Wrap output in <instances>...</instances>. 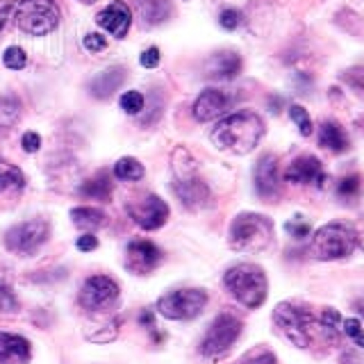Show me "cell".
<instances>
[{"mask_svg": "<svg viewBox=\"0 0 364 364\" xmlns=\"http://www.w3.org/2000/svg\"><path fill=\"white\" fill-rule=\"evenodd\" d=\"M117 333H119V321H112L107 330H100L98 335H89V341H96V344H100V341H112V339H117Z\"/></svg>", "mask_w": 364, "mask_h": 364, "instance_id": "obj_38", "label": "cell"}, {"mask_svg": "<svg viewBox=\"0 0 364 364\" xmlns=\"http://www.w3.org/2000/svg\"><path fill=\"white\" fill-rule=\"evenodd\" d=\"M50 235V225L43 219H32V221H23L18 225H11L5 232V248L11 250L16 255H34L37 250L48 242Z\"/></svg>", "mask_w": 364, "mask_h": 364, "instance_id": "obj_9", "label": "cell"}, {"mask_svg": "<svg viewBox=\"0 0 364 364\" xmlns=\"http://www.w3.org/2000/svg\"><path fill=\"white\" fill-rule=\"evenodd\" d=\"M85 48L91 50V53H100V50L107 48V41H105V37H102V34L91 32V34H87V37H85Z\"/></svg>", "mask_w": 364, "mask_h": 364, "instance_id": "obj_36", "label": "cell"}, {"mask_svg": "<svg viewBox=\"0 0 364 364\" xmlns=\"http://www.w3.org/2000/svg\"><path fill=\"white\" fill-rule=\"evenodd\" d=\"M26 187V176L23 171L14 164H7V162H0V196L9 191H21Z\"/></svg>", "mask_w": 364, "mask_h": 364, "instance_id": "obj_25", "label": "cell"}, {"mask_svg": "<svg viewBox=\"0 0 364 364\" xmlns=\"http://www.w3.org/2000/svg\"><path fill=\"white\" fill-rule=\"evenodd\" d=\"M119 105L125 114H130V117H134V114H141L146 100H144V94H139V91H125V94L121 96Z\"/></svg>", "mask_w": 364, "mask_h": 364, "instance_id": "obj_29", "label": "cell"}, {"mask_svg": "<svg viewBox=\"0 0 364 364\" xmlns=\"http://www.w3.org/2000/svg\"><path fill=\"white\" fill-rule=\"evenodd\" d=\"M21 146H23V151L37 153L41 148V136L37 132H26V134H23V139H21Z\"/></svg>", "mask_w": 364, "mask_h": 364, "instance_id": "obj_39", "label": "cell"}, {"mask_svg": "<svg viewBox=\"0 0 364 364\" xmlns=\"http://www.w3.org/2000/svg\"><path fill=\"white\" fill-rule=\"evenodd\" d=\"M159 57H162V53H159L157 46H151V48H146L139 57V62L144 68H155L159 64Z\"/></svg>", "mask_w": 364, "mask_h": 364, "instance_id": "obj_37", "label": "cell"}, {"mask_svg": "<svg viewBox=\"0 0 364 364\" xmlns=\"http://www.w3.org/2000/svg\"><path fill=\"white\" fill-rule=\"evenodd\" d=\"M128 214L144 230H157L168 221V205L155 193H148L146 198L128 205Z\"/></svg>", "mask_w": 364, "mask_h": 364, "instance_id": "obj_11", "label": "cell"}, {"mask_svg": "<svg viewBox=\"0 0 364 364\" xmlns=\"http://www.w3.org/2000/svg\"><path fill=\"white\" fill-rule=\"evenodd\" d=\"M0 3H7V0H0Z\"/></svg>", "mask_w": 364, "mask_h": 364, "instance_id": "obj_46", "label": "cell"}, {"mask_svg": "<svg viewBox=\"0 0 364 364\" xmlns=\"http://www.w3.org/2000/svg\"><path fill=\"white\" fill-rule=\"evenodd\" d=\"M242 71V57L232 50L214 53L205 64V77L210 80H232Z\"/></svg>", "mask_w": 364, "mask_h": 364, "instance_id": "obj_18", "label": "cell"}, {"mask_svg": "<svg viewBox=\"0 0 364 364\" xmlns=\"http://www.w3.org/2000/svg\"><path fill=\"white\" fill-rule=\"evenodd\" d=\"M14 7H16V5H5L3 9H0V32H3L5 23L11 18V14H14Z\"/></svg>", "mask_w": 364, "mask_h": 364, "instance_id": "obj_42", "label": "cell"}, {"mask_svg": "<svg viewBox=\"0 0 364 364\" xmlns=\"http://www.w3.org/2000/svg\"><path fill=\"white\" fill-rule=\"evenodd\" d=\"M232 107V98L221 89H205L193 102V119L200 123H208L214 119H221L223 114Z\"/></svg>", "mask_w": 364, "mask_h": 364, "instance_id": "obj_14", "label": "cell"}, {"mask_svg": "<svg viewBox=\"0 0 364 364\" xmlns=\"http://www.w3.org/2000/svg\"><path fill=\"white\" fill-rule=\"evenodd\" d=\"M77 3H82V5H94V3H98V0H77Z\"/></svg>", "mask_w": 364, "mask_h": 364, "instance_id": "obj_45", "label": "cell"}, {"mask_svg": "<svg viewBox=\"0 0 364 364\" xmlns=\"http://www.w3.org/2000/svg\"><path fill=\"white\" fill-rule=\"evenodd\" d=\"M242 330H244L242 318H237L230 312H221L212 321V326L208 328V333H205L200 341V355L210 360L223 358L225 353L235 346V341L242 335Z\"/></svg>", "mask_w": 364, "mask_h": 364, "instance_id": "obj_7", "label": "cell"}, {"mask_svg": "<svg viewBox=\"0 0 364 364\" xmlns=\"http://www.w3.org/2000/svg\"><path fill=\"white\" fill-rule=\"evenodd\" d=\"M16 26L32 37H46L60 26V7L55 0H21L14 7Z\"/></svg>", "mask_w": 364, "mask_h": 364, "instance_id": "obj_6", "label": "cell"}, {"mask_svg": "<svg viewBox=\"0 0 364 364\" xmlns=\"http://www.w3.org/2000/svg\"><path fill=\"white\" fill-rule=\"evenodd\" d=\"M123 82H125V68L112 66V68H105V71L98 73L94 80H91V82H89V91H91V96H94V98L105 100V98L117 94L119 87Z\"/></svg>", "mask_w": 364, "mask_h": 364, "instance_id": "obj_20", "label": "cell"}, {"mask_svg": "<svg viewBox=\"0 0 364 364\" xmlns=\"http://www.w3.org/2000/svg\"><path fill=\"white\" fill-rule=\"evenodd\" d=\"M16 310H18V301L14 289L5 280H0V312H16Z\"/></svg>", "mask_w": 364, "mask_h": 364, "instance_id": "obj_33", "label": "cell"}, {"mask_svg": "<svg viewBox=\"0 0 364 364\" xmlns=\"http://www.w3.org/2000/svg\"><path fill=\"white\" fill-rule=\"evenodd\" d=\"M360 191H362V178L358 173L346 176L344 180L339 182V187H337V193H339L341 198H355Z\"/></svg>", "mask_w": 364, "mask_h": 364, "instance_id": "obj_32", "label": "cell"}, {"mask_svg": "<svg viewBox=\"0 0 364 364\" xmlns=\"http://www.w3.org/2000/svg\"><path fill=\"white\" fill-rule=\"evenodd\" d=\"M289 117L291 121L299 125V130L303 136H310L312 134V121H310V114H307V109L303 105H291L289 107Z\"/></svg>", "mask_w": 364, "mask_h": 364, "instance_id": "obj_31", "label": "cell"}, {"mask_svg": "<svg viewBox=\"0 0 364 364\" xmlns=\"http://www.w3.org/2000/svg\"><path fill=\"white\" fill-rule=\"evenodd\" d=\"M219 23L223 30H237L239 23H242V11L237 9H223L221 16H219Z\"/></svg>", "mask_w": 364, "mask_h": 364, "instance_id": "obj_35", "label": "cell"}, {"mask_svg": "<svg viewBox=\"0 0 364 364\" xmlns=\"http://www.w3.org/2000/svg\"><path fill=\"white\" fill-rule=\"evenodd\" d=\"M284 230H287L291 237L296 239H305L307 235H310V223L303 221L301 216H296V219L287 221V225H284Z\"/></svg>", "mask_w": 364, "mask_h": 364, "instance_id": "obj_34", "label": "cell"}, {"mask_svg": "<svg viewBox=\"0 0 364 364\" xmlns=\"http://www.w3.org/2000/svg\"><path fill=\"white\" fill-rule=\"evenodd\" d=\"M3 64L11 68V71H21V68H26L28 64V55L23 48H18V46H11V48L3 53Z\"/></svg>", "mask_w": 364, "mask_h": 364, "instance_id": "obj_30", "label": "cell"}, {"mask_svg": "<svg viewBox=\"0 0 364 364\" xmlns=\"http://www.w3.org/2000/svg\"><path fill=\"white\" fill-rule=\"evenodd\" d=\"M21 121V102L11 96L0 98V128L9 130Z\"/></svg>", "mask_w": 364, "mask_h": 364, "instance_id": "obj_28", "label": "cell"}, {"mask_svg": "<svg viewBox=\"0 0 364 364\" xmlns=\"http://www.w3.org/2000/svg\"><path fill=\"white\" fill-rule=\"evenodd\" d=\"M144 164L134 157H121L117 164H114V176L121 182H139L144 178Z\"/></svg>", "mask_w": 364, "mask_h": 364, "instance_id": "obj_27", "label": "cell"}, {"mask_svg": "<svg viewBox=\"0 0 364 364\" xmlns=\"http://www.w3.org/2000/svg\"><path fill=\"white\" fill-rule=\"evenodd\" d=\"M223 284L239 303L248 307V310H255V307L264 305L267 294H269V280H267L264 269L257 264H250V262H242V264H235L232 269H228L223 276Z\"/></svg>", "mask_w": 364, "mask_h": 364, "instance_id": "obj_2", "label": "cell"}, {"mask_svg": "<svg viewBox=\"0 0 364 364\" xmlns=\"http://www.w3.org/2000/svg\"><path fill=\"white\" fill-rule=\"evenodd\" d=\"M173 193L187 210H203V208H208L212 200L210 187L205 185L203 180H198L196 176L178 178L173 182Z\"/></svg>", "mask_w": 364, "mask_h": 364, "instance_id": "obj_15", "label": "cell"}, {"mask_svg": "<svg viewBox=\"0 0 364 364\" xmlns=\"http://www.w3.org/2000/svg\"><path fill=\"white\" fill-rule=\"evenodd\" d=\"M341 314L335 310V307H328V310H323L321 318H318V326H321V337L328 341V344H335V341L339 339L341 335Z\"/></svg>", "mask_w": 364, "mask_h": 364, "instance_id": "obj_26", "label": "cell"}, {"mask_svg": "<svg viewBox=\"0 0 364 364\" xmlns=\"http://www.w3.org/2000/svg\"><path fill=\"white\" fill-rule=\"evenodd\" d=\"M284 180L291 182V185L323 187L326 185V173H323L321 162H318L314 155H303L299 159H294V162L287 166V171H284Z\"/></svg>", "mask_w": 364, "mask_h": 364, "instance_id": "obj_16", "label": "cell"}, {"mask_svg": "<svg viewBox=\"0 0 364 364\" xmlns=\"http://www.w3.org/2000/svg\"><path fill=\"white\" fill-rule=\"evenodd\" d=\"M273 323L296 348H310L314 337L321 335L318 318L310 310L294 303H278L273 310Z\"/></svg>", "mask_w": 364, "mask_h": 364, "instance_id": "obj_3", "label": "cell"}, {"mask_svg": "<svg viewBox=\"0 0 364 364\" xmlns=\"http://www.w3.org/2000/svg\"><path fill=\"white\" fill-rule=\"evenodd\" d=\"M318 144L328 148L330 153H344L348 148V136L339 123L335 121H323L318 125Z\"/></svg>", "mask_w": 364, "mask_h": 364, "instance_id": "obj_21", "label": "cell"}, {"mask_svg": "<svg viewBox=\"0 0 364 364\" xmlns=\"http://www.w3.org/2000/svg\"><path fill=\"white\" fill-rule=\"evenodd\" d=\"M32 358V346L26 337L0 330V364H28Z\"/></svg>", "mask_w": 364, "mask_h": 364, "instance_id": "obj_19", "label": "cell"}, {"mask_svg": "<svg viewBox=\"0 0 364 364\" xmlns=\"http://www.w3.org/2000/svg\"><path fill=\"white\" fill-rule=\"evenodd\" d=\"M162 262V250L148 239H132L125 248V269L136 276H148Z\"/></svg>", "mask_w": 364, "mask_h": 364, "instance_id": "obj_12", "label": "cell"}, {"mask_svg": "<svg viewBox=\"0 0 364 364\" xmlns=\"http://www.w3.org/2000/svg\"><path fill=\"white\" fill-rule=\"evenodd\" d=\"M355 312L364 318V296H362L360 301H355Z\"/></svg>", "mask_w": 364, "mask_h": 364, "instance_id": "obj_44", "label": "cell"}, {"mask_svg": "<svg viewBox=\"0 0 364 364\" xmlns=\"http://www.w3.org/2000/svg\"><path fill=\"white\" fill-rule=\"evenodd\" d=\"M358 230L350 223L333 221L328 225H321L314 232L310 242V255L314 259L330 262V259H344L353 255V250L358 248Z\"/></svg>", "mask_w": 364, "mask_h": 364, "instance_id": "obj_4", "label": "cell"}, {"mask_svg": "<svg viewBox=\"0 0 364 364\" xmlns=\"http://www.w3.org/2000/svg\"><path fill=\"white\" fill-rule=\"evenodd\" d=\"M139 321L144 323V326H148V328H153V314L151 312H141V316H139Z\"/></svg>", "mask_w": 364, "mask_h": 364, "instance_id": "obj_43", "label": "cell"}, {"mask_svg": "<svg viewBox=\"0 0 364 364\" xmlns=\"http://www.w3.org/2000/svg\"><path fill=\"white\" fill-rule=\"evenodd\" d=\"M228 242H230V248L239 253H259L273 242V221L255 212L239 214L230 223Z\"/></svg>", "mask_w": 364, "mask_h": 364, "instance_id": "obj_5", "label": "cell"}, {"mask_svg": "<svg viewBox=\"0 0 364 364\" xmlns=\"http://www.w3.org/2000/svg\"><path fill=\"white\" fill-rule=\"evenodd\" d=\"M96 23L102 30H107L112 37L123 39L125 34H128V30H130L132 11H130L128 5L123 3V0H114V3H109L102 11H98Z\"/></svg>", "mask_w": 364, "mask_h": 364, "instance_id": "obj_17", "label": "cell"}, {"mask_svg": "<svg viewBox=\"0 0 364 364\" xmlns=\"http://www.w3.org/2000/svg\"><path fill=\"white\" fill-rule=\"evenodd\" d=\"M171 0H139V14L148 26H159L171 18Z\"/></svg>", "mask_w": 364, "mask_h": 364, "instance_id": "obj_24", "label": "cell"}, {"mask_svg": "<svg viewBox=\"0 0 364 364\" xmlns=\"http://www.w3.org/2000/svg\"><path fill=\"white\" fill-rule=\"evenodd\" d=\"M205 305H208V294L203 289H176L157 301V312L171 321H189L205 310Z\"/></svg>", "mask_w": 364, "mask_h": 364, "instance_id": "obj_8", "label": "cell"}, {"mask_svg": "<svg viewBox=\"0 0 364 364\" xmlns=\"http://www.w3.org/2000/svg\"><path fill=\"white\" fill-rule=\"evenodd\" d=\"M119 284L109 276H91L80 289L77 301L87 312H102L119 301Z\"/></svg>", "mask_w": 364, "mask_h": 364, "instance_id": "obj_10", "label": "cell"}, {"mask_svg": "<svg viewBox=\"0 0 364 364\" xmlns=\"http://www.w3.org/2000/svg\"><path fill=\"white\" fill-rule=\"evenodd\" d=\"M255 191L262 198L273 200L280 196V171H278V157L276 155H262L255 164Z\"/></svg>", "mask_w": 364, "mask_h": 364, "instance_id": "obj_13", "label": "cell"}, {"mask_svg": "<svg viewBox=\"0 0 364 364\" xmlns=\"http://www.w3.org/2000/svg\"><path fill=\"white\" fill-rule=\"evenodd\" d=\"M80 196L91 198V200H109L112 196V180L105 171H98L94 178H89L80 187Z\"/></svg>", "mask_w": 364, "mask_h": 364, "instance_id": "obj_23", "label": "cell"}, {"mask_svg": "<svg viewBox=\"0 0 364 364\" xmlns=\"http://www.w3.org/2000/svg\"><path fill=\"white\" fill-rule=\"evenodd\" d=\"M341 364H364V355H360L355 350L344 353V355H341Z\"/></svg>", "mask_w": 364, "mask_h": 364, "instance_id": "obj_41", "label": "cell"}, {"mask_svg": "<svg viewBox=\"0 0 364 364\" xmlns=\"http://www.w3.org/2000/svg\"><path fill=\"white\" fill-rule=\"evenodd\" d=\"M71 221L75 228H80V230L94 232V230H100V228H105L109 219L100 208H73Z\"/></svg>", "mask_w": 364, "mask_h": 364, "instance_id": "obj_22", "label": "cell"}, {"mask_svg": "<svg viewBox=\"0 0 364 364\" xmlns=\"http://www.w3.org/2000/svg\"><path fill=\"white\" fill-rule=\"evenodd\" d=\"M264 132L267 128L264 121L259 119V114L244 109V112H235L216 123L210 139L219 151L246 155L250 151H255Z\"/></svg>", "mask_w": 364, "mask_h": 364, "instance_id": "obj_1", "label": "cell"}, {"mask_svg": "<svg viewBox=\"0 0 364 364\" xmlns=\"http://www.w3.org/2000/svg\"><path fill=\"white\" fill-rule=\"evenodd\" d=\"M75 246H77V250H85V253H89V250H96L98 248V239L91 235V232H85L82 237H77Z\"/></svg>", "mask_w": 364, "mask_h": 364, "instance_id": "obj_40", "label": "cell"}]
</instances>
